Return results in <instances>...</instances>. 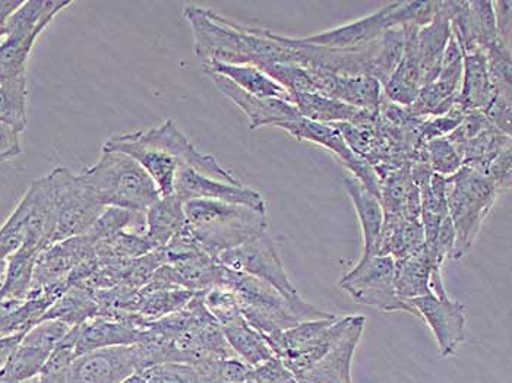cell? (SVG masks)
<instances>
[{
    "label": "cell",
    "mask_w": 512,
    "mask_h": 383,
    "mask_svg": "<svg viewBox=\"0 0 512 383\" xmlns=\"http://www.w3.org/2000/svg\"><path fill=\"white\" fill-rule=\"evenodd\" d=\"M25 332H18V334L8 335V337H0V370L3 369V366L8 363L12 354L17 350L22 338H24Z\"/></svg>",
    "instance_id": "50"
},
{
    "label": "cell",
    "mask_w": 512,
    "mask_h": 383,
    "mask_svg": "<svg viewBox=\"0 0 512 383\" xmlns=\"http://www.w3.org/2000/svg\"><path fill=\"white\" fill-rule=\"evenodd\" d=\"M314 84L316 94L334 98L359 110L379 113L384 90L381 82L372 77H340L321 68H305Z\"/></svg>",
    "instance_id": "16"
},
{
    "label": "cell",
    "mask_w": 512,
    "mask_h": 383,
    "mask_svg": "<svg viewBox=\"0 0 512 383\" xmlns=\"http://www.w3.org/2000/svg\"><path fill=\"white\" fill-rule=\"evenodd\" d=\"M131 134L142 144L151 145V147L172 155L180 167H188L204 176L230 183V185H243L235 174L220 166L216 158L199 153L194 144L179 131L172 119H167L163 125L156 126V128L131 132Z\"/></svg>",
    "instance_id": "11"
},
{
    "label": "cell",
    "mask_w": 512,
    "mask_h": 383,
    "mask_svg": "<svg viewBox=\"0 0 512 383\" xmlns=\"http://www.w3.org/2000/svg\"><path fill=\"white\" fill-rule=\"evenodd\" d=\"M202 297H204V305L208 312L221 325V328L245 321L240 312L239 300L232 288L213 287L205 291Z\"/></svg>",
    "instance_id": "42"
},
{
    "label": "cell",
    "mask_w": 512,
    "mask_h": 383,
    "mask_svg": "<svg viewBox=\"0 0 512 383\" xmlns=\"http://www.w3.org/2000/svg\"><path fill=\"white\" fill-rule=\"evenodd\" d=\"M186 227L205 253L216 259L268 229L267 214L226 202L192 199L183 204Z\"/></svg>",
    "instance_id": "3"
},
{
    "label": "cell",
    "mask_w": 512,
    "mask_h": 383,
    "mask_svg": "<svg viewBox=\"0 0 512 383\" xmlns=\"http://www.w3.org/2000/svg\"><path fill=\"white\" fill-rule=\"evenodd\" d=\"M511 155V148H508L504 153L499 154L486 170V176L492 180L499 192L510 189L511 186Z\"/></svg>",
    "instance_id": "47"
},
{
    "label": "cell",
    "mask_w": 512,
    "mask_h": 383,
    "mask_svg": "<svg viewBox=\"0 0 512 383\" xmlns=\"http://www.w3.org/2000/svg\"><path fill=\"white\" fill-rule=\"evenodd\" d=\"M223 332L237 359L248 366L258 367L276 357L264 337L246 321L223 326Z\"/></svg>",
    "instance_id": "35"
},
{
    "label": "cell",
    "mask_w": 512,
    "mask_h": 383,
    "mask_svg": "<svg viewBox=\"0 0 512 383\" xmlns=\"http://www.w3.org/2000/svg\"><path fill=\"white\" fill-rule=\"evenodd\" d=\"M423 248L425 233L420 220H407L400 215H384L376 255L390 256L395 262H401Z\"/></svg>",
    "instance_id": "27"
},
{
    "label": "cell",
    "mask_w": 512,
    "mask_h": 383,
    "mask_svg": "<svg viewBox=\"0 0 512 383\" xmlns=\"http://www.w3.org/2000/svg\"><path fill=\"white\" fill-rule=\"evenodd\" d=\"M72 2L59 0H28L6 22L5 36L37 37L49 27L56 15L69 8Z\"/></svg>",
    "instance_id": "32"
},
{
    "label": "cell",
    "mask_w": 512,
    "mask_h": 383,
    "mask_svg": "<svg viewBox=\"0 0 512 383\" xmlns=\"http://www.w3.org/2000/svg\"><path fill=\"white\" fill-rule=\"evenodd\" d=\"M93 189L103 207L120 208L145 215L160 198L156 183L131 157L115 151H103L99 161L79 173Z\"/></svg>",
    "instance_id": "4"
},
{
    "label": "cell",
    "mask_w": 512,
    "mask_h": 383,
    "mask_svg": "<svg viewBox=\"0 0 512 383\" xmlns=\"http://www.w3.org/2000/svg\"><path fill=\"white\" fill-rule=\"evenodd\" d=\"M508 148H511V136L501 134L491 126L476 138L457 147V151L463 158L464 167L486 174L489 164Z\"/></svg>",
    "instance_id": "36"
},
{
    "label": "cell",
    "mask_w": 512,
    "mask_h": 383,
    "mask_svg": "<svg viewBox=\"0 0 512 383\" xmlns=\"http://www.w3.org/2000/svg\"><path fill=\"white\" fill-rule=\"evenodd\" d=\"M185 226L183 202L176 195L160 196L145 212L144 236L154 250L166 248Z\"/></svg>",
    "instance_id": "29"
},
{
    "label": "cell",
    "mask_w": 512,
    "mask_h": 383,
    "mask_svg": "<svg viewBox=\"0 0 512 383\" xmlns=\"http://www.w3.org/2000/svg\"><path fill=\"white\" fill-rule=\"evenodd\" d=\"M49 176L58 205V223L53 243L84 236L106 207L101 205L96 193L79 174L72 173L66 167H58Z\"/></svg>",
    "instance_id": "8"
},
{
    "label": "cell",
    "mask_w": 512,
    "mask_h": 383,
    "mask_svg": "<svg viewBox=\"0 0 512 383\" xmlns=\"http://www.w3.org/2000/svg\"><path fill=\"white\" fill-rule=\"evenodd\" d=\"M40 253L36 250L21 248L8 259L6 272L0 281V300L5 302H24L27 300L33 284L34 265Z\"/></svg>",
    "instance_id": "34"
},
{
    "label": "cell",
    "mask_w": 512,
    "mask_h": 383,
    "mask_svg": "<svg viewBox=\"0 0 512 383\" xmlns=\"http://www.w3.org/2000/svg\"><path fill=\"white\" fill-rule=\"evenodd\" d=\"M406 46L400 65L382 87L384 97L401 107H410L423 88V75L417 55V27H403Z\"/></svg>",
    "instance_id": "24"
},
{
    "label": "cell",
    "mask_w": 512,
    "mask_h": 383,
    "mask_svg": "<svg viewBox=\"0 0 512 383\" xmlns=\"http://www.w3.org/2000/svg\"><path fill=\"white\" fill-rule=\"evenodd\" d=\"M21 153V132L8 123L0 122V163L14 160Z\"/></svg>",
    "instance_id": "48"
},
{
    "label": "cell",
    "mask_w": 512,
    "mask_h": 383,
    "mask_svg": "<svg viewBox=\"0 0 512 383\" xmlns=\"http://www.w3.org/2000/svg\"><path fill=\"white\" fill-rule=\"evenodd\" d=\"M280 129L292 135L293 138L299 139V141L314 142V144L330 150L347 167V170L353 173V177H356L372 195L379 199V196H381V182H379L375 170L363 158L357 157L350 150L337 126L324 125V123H316L305 119V117H300L295 122L284 123L280 126Z\"/></svg>",
    "instance_id": "12"
},
{
    "label": "cell",
    "mask_w": 512,
    "mask_h": 383,
    "mask_svg": "<svg viewBox=\"0 0 512 383\" xmlns=\"http://www.w3.org/2000/svg\"><path fill=\"white\" fill-rule=\"evenodd\" d=\"M495 11L496 30H498V41L502 46L511 49L512 34V2H493Z\"/></svg>",
    "instance_id": "49"
},
{
    "label": "cell",
    "mask_w": 512,
    "mask_h": 383,
    "mask_svg": "<svg viewBox=\"0 0 512 383\" xmlns=\"http://www.w3.org/2000/svg\"><path fill=\"white\" fill-rule=\"evenodd\" d=\"M94 256L96 245L87 234L52 243L37 256L30 294L46 291L59 297L71 287L69 278L75 269Z\"/></svg>",
    "instance_id": "10"
},
{
    "label": "cell",
    "mask_w": 512,
    "mask_h": 383,
    "mask_svg": "<svg viewBox=\"0 0 512 383\" xmlns=\"http://www.w3.org/2000/svg\"><path fill=\"white\" fill-rule=\"evenodd\" d=\"M0 122L21 134L27 128V74L0 82Z\"/></svg>",
    "instance_id": "40"
},
{
    "label": "cell",
    "mask_w": 512,
    "mask_h": 383,
    "mask_svg": "<svg viewBox=\"0 0 512 383\" xmlns=\"http://www.w3.org/2000/svg\"><path fill=\"white\" fill-rule=\"evenodd\" d=\"M379 202L384 215L420 220V192L410 174V164L394 170L381 180Z\"/></svg>",
    "instance_id": "28"
},
{
    "label": "cell",
    "mask_w": 512,
    "mask_h": 383,
    "mask_svg": "<svg viewBox=\"0 0 512 383\" xmlns=\"http://www.w3.org/2000/svg\"><path fill=\"white\" fill-rule=\"evenodd\" d=\"M139 293H141L139 316L144 319V322L156 321L179 312L197 294L185 288H156V290L142 288Z\"/></svg>",
    "instance_id": "37"
},
{
    "label": "cell",
    "mask_w": 512,
    "mask_h": 383,
    "mask_svg": "<svg viewBox=\"0 0 512 383\" xmlns=\"http://www.w3.org/2000/svg\"><path fill=\"white\" fill-rule=\"evenodd\" d=\"M365 322L363 316H352L346 331L331 350L297 378L306 383H353V357L362 338Z\"/></svg>",
    "instance_id": "18"
},
{
    "label": "cell",
    "mask_w": 512,
    "mask_h": 383,
    "mask_svg": "<svg viewBox=\"0 0 512 383\" xmlns=\"http://www.w3.org/2000/svg\"><path fill=\"white\" fill-rule=\"evenodd\" d=\"M37 37L5 36L0 41V82L27 74V62Z\"/></svg>",
    "instance_id": "41"
},
{
    "label": "cell",
    "mask_w": 512,
    "mask_h": 383,
    "mask_svg": "<svg viewBox=\"0 0 512 383\" xmlns=\"http://www.w3.org/2000/svg\"><path fill=\"white\" fill-rule=\"evenodd\" d=\"M352 316L300 322L293 328L273 335H262L274 356L286 364L293 375L300 376L318 363L346 331Z\"/></svg>",
    "instance_id": "6"
},
{
    "label": "cell",
    "mask_w": 512,
    "mask_h": 383,
    "mask_svg": "<svg viewBox=\"0 0 512 383\" xmlns=\"http://www.w3.org/2000/svg\"><path fill=\"white\" fill-rule=\"evenodd\" d=\"M142 370L137 344L82 354L69 366L66 383H122Z\"/></svg>",
    "instance_id": "13"
},
{
    "label": "cell",
    "mask_w": 512,
    "mask_h": 383,
    "mask_svg": "<svg viewBox=\"0 0 512 383\" xmlns=\"http://www.w3.org/2000/svg\"><path fill=\"white\" fill-rule=\"evenodd\" d=\"M395 271V261L390 256H362L359 264L341 278L340 287L356 302L379 312H406L420 318L410 302L398 297Z\"/></svg>",
    "instance_id": "7"
},
{
    "label": "cell",
    "mask_w": 512,
    "mask_h": 383,
    "mask_svg": "<svg viewBox=\"0 0 512 383\" xmlns=\"http://www.w3.org/2000/svg\"><path fill=\"white\" fill-rule=\"evenodd\" d=\"M122 383H180V379L176 373L175 364H158V366L139 370Z\"/></svg>",
    "instance_id": "46"
},
{
    "label": "cell",
    "mask_w": 512,
    "mask_h": 383,
    "mask_svg": "<svg viewBox=\"0 0 512 383\" xmlns=\"http://www.w3.org/2000/svg\"><path fill=\"white\" fill-rule=\"evenodd\" d=\"M205 74L211 78L220 93L230 98L248 116L251 129L264 128V126L280 128L284 123L295 122L302 117L295 104L290 101L281 100V98L251 96L221 75L213 74V72H205Z\"/></svg>",
    "instance_id": "17"
},
{
    "label": "cell",
    "mask_w": 512,
    "mask_h": 383,
    "mask_svg": "<svg viewBox=\"0 0 512 383\" xmlns=\"http://www.w3.org/2000/svg\"><path fill=\"white\" fill-rule=\"evenodd\" d=\"M395 268V288L401 300L410 302L429 294L436 297L447 296L442 269L436 267L426 246L406 261L395 262Z\"/></svg>",
    "instance_id": "21"
},
{
    "label": "cell",
    "mask_w": 512,
    "mask_h": 383,
    "mask_svg": "<svg viewBox=\"0 0 512 383\" xmlns=\"http://www.w3.org/2000/svg\"><path fill=\"white\" fill-rule=\"evenodd\" d=\"M183 17L194 33V50L202 66L210 63L252 65L261 68L270 62L274 41L265 28L246 27L211 9L186 6Z\"/></svg>",
    "instance_id": "1"
},
{
    "label": "cell",
    "mask_w": 512,
    "mask_h": 383,
    "mask_svg": "<svg viewBox=\"0 0 512 383\" xmlns=\"http://www.w3.org/2000/svg\"><path fill=\"white\" fill-rule=\"evenodd\" d=\"M439 2H395L388 17V28L417 27L422 28L434 20Z\"/></svg>",
    "instance_id": "44"
},
{
    "label": "cell",
    "mask_w": 512,
    "mask_h": 383,
    "mask_svg": "<svg viewBox=\"0 0 512 383\" xmlns=\"http://www.w3.org/2000/svg\"><path fill=\"white\" fill-rule=\"evenodd\" d=\"M451 36L450 17L444 2H439L434 20L417 31V55L423 75V87L434 82Z\"/></svg>",
    "instance_id": "25"
},
{
    "label": "cell",
    "mask_w": 512,
    "mask_h": 383,
    "mask_svg": "<svg viewBox=\"0 0 512 383\" xmlns=\"http://www.w3.org/2000/svg\"><path fill=\"white\" fill-rule=\"evenodd\" d=\"M394 6L395 2L388 3L387 6L368 17L299 40L302 43L311 44V46L325 47V49H365L378 41L382 33L388 30V17H390Z\"/></svg>",
    "instance_id": "20"
},
{
    "label": "cell",
    "mask_w": 512,
    "mask_h": 383,
    "mask_svg": "<svg viewBox=\"0 0 512 383\" xmlns=\"http://www.w3.org/2000/svg\"><path fill=\"white\" fill-rule=\"evenodd\" d=\"M205 72L221 75L232 81L236 87L251 96L259 98H281L290 101L292 97L273 78L268 77L264 71L252 65H224V63H210L202 66Z\"/></svg>",
    "instance_id": "31"
},
{
    "label": "cell",
    "mask_w": 512,
    "mask_h": 383,
    "mask_svg": "<svg viewBox=\"0 0 512 383\" xmlns=\"http://www.w3.org/2000/svg\"><path fill=\"white\" fill-rule=\"evenodd\" d=\"M343 180L344 188L355 205L360 227H362L363 243H365L363 256H374L379 236H381L382 224H384V210L381 202L356 177L344 176Z\"/></svg>",
    "instance_id": "30"
},
{
    "label": "cell",
    "mask_w": 512,
    "mask_h": 383,
    "mask_svg": "<svg viewBox=\"0 0 512 383\" xmlns=\"http://www.w3.org/2000/svg\"><path fill=\"white\" fill-rule=\"evenodd\" d=\"M223 268L221 286L235 291L243 318L261 335L277 334L300 322L337 316L305 302L302 297L287 299L276 288L251 275Z\"/></svg>",
    "instance_id": "2"
},
{
    "label": "cell",
    "mask_w": 512,
    "mask_h": 383,
    "mask_svg": "<svg viewBox=\"0 0 512 383\" xmlns=\"http://www.w3.org/2000/svg\"><path fill=\"white\" fill-rule=\"evenodd\" d=\"M6 265H8V261H5V259L0 258V281L3 280V275H5Z\"/></svg>",
    "instance_id": "51"
},
{
    "label": "cell",
    "mask_w": 512,
    "mask_h": 383,
    "mask_svg": "<svg viewBox=\"0 0 512 383\" xmlns=\"http://www.w3.org/2000/svg\"><path fill=\"white\" fill-rule=\"evenodd\" d=\"M410 305L434 332L439 354L442 357L454 356L466 338L467 316L463 303L448 296L436 297L429 294L410 300Z\"/></svg>",
    "instance_id": "14"
},
{
    "label": "cell",
    "mask_w": 512,
    "mask_h": 383,
    "mask_svg": "<svg viewBox=\"0 0 512 383\" xmlns=\"http://www.w3.org/2000/svg\"><path fill=\"white\" fill-rule=\"evenodd\" d=\"M498 189L486 174L461 167L447 177L448 215L455 230V246L451 259L460 261L472 250L483 221L498 198Z\"/></svg>",
    "instance_id": "5"
},
{
    "label": "cell",
    "mask_w": 512,
    "mask_h": 383,
    "mask_svg": "<svg viewBox=\"0 0 512 383\" xmlns=\"http://www.w3.org/2000/svg\"><path fill=\"white\" fill-rule=\"evenodd\" d=\"M469 11L474 44L479 52H485L493 44L498 43L493 2H469Z\"/></svg>",
    "instance_id": "43"
},
{
    "label": "cell",
    "mask_w": 512,
    "mask_h": 383,
    "mask_svg": "<svg viewBox=\"0 0 512 383\" xmlns=\"http://www.w3.org/2000/svg\"><path fill=\"white\" fill-rule=\"evenodd\" d=\"M406 46V33L403 27H391L379 37L378 47L372 60V78L378 79L382 87L400 65Z\"/></svg>",
    "instance_id": "38"
},
{
    "label": "cell",
    "mask_w": 512,
    "mask_h": 383,
    "mask_svg": "<svg viewBox=\"0 0 512 383\" xmlns=\"http://www.w3.org/2000/svg\"><path fill=\"white\" fill-rule=\"evenodd\" d=\"M49 351L21 341L8 363L0 370V383H24L39 375L50 357Z\"/></svg>",
    "instance_id": "39"
},
{
    "label": "cell",
    "mask_w": 512,
    "mask_h": 383,
    "mask_svg": "<svg viewBox=\"0 0 512 383\" xmlns=\"http://www.w3.org/2000/svg\"><path fill=\"white\" fill-rule=\"evenodd\" d=\"M493 98H495V88L489 75L485 53L464 55L463 78H461L457 97L458 106L466 113H485L491 106Z\"/></svg>",
    "instance_id": "26"
},
{
    "label": "cell",
    "mask_w": 512,
    "mask_h": 383,
    "mask_svg": "<svg viewBox=\"0 0 512 383\" xmlns=\"http://www.w3.org/2000/svg\"><path fill=\"white\" fill-rule=\"evenodd\" d=\"M175 195L183 204L192 199H208V201L226 202V204L239 205V207L251 208L261 214H267L264 198L255 189L211 179L188 167H180L176 174Z\"/></svg>",
    "instance_id": "15"
},
{
    "label": "cell",
    "mask_w": 512,
    "mask_h": 383,
    "mask_svg": "<svg viewBox=\"0 0 512 383\" xmlns=\"http://www.w3.org/2000/svg\"><path fill=\"white\" fill-rule=\"evenodd\" d=\"M96 316H99V305H97L94 290L74 286L60 294L56 302L44 313L41 321L55 319L68 325L69 328H75Z\"/></svg>",
    "instance_id": "33"
},
{
    "label": "cell",
    "mask_w": 512,
    "mask_h": 383,
    "mask_svg": "<svg viewBox=\"0 0 512 383\" xmlns=\"http://www.w3.org/2000/svg\"><path fill=\"white\" fill-rule=\"evenodd\" d=\"M217 262L232 271L243 272L270 284L287 299L295 300L300 297L283 267L276 243L268 231L243 243L239 248L221 253Z\"/></svg>",
    "instance_id": "9"
},
{
    "label": "cell",
    "mask_w": 512,
    "mask_h": 383,
    "mask_svg": "<svg viewBox=\"0 0 512 383\" xmlns=\"http://www.w3.org/2000/svg\"><path fill=\"white\" fill-rule=\"evenodd\" d=\"M426 154L432 172L442 177H451L463 167V158L447 136L426 142Z\"/></svg>",
    "instance_id": "45"
},
{
    "label": "cell",
    "mask_w": 512,
    "mask_h": 383,
    "mask_svg": "<svg viewBox=\"0 0 512 383\" xmlns=\"http://www.w3.org/2000/svg\"><path fill=\"white\" fill-rule=\"evenodd\" d=\"M292 103L302 117L324 125L350 123L357 128H372L379 116L321 94H293Z\"/></svg>",
    "instance_id": "23"
},
{
    "label": "cell",
    "mask_w": 512,
    "mask_h": 383,
    "mask_svg": "<svg viewBox=\"0 0 512 383\" xmlns=\"http://www.w3.org/2000/svg\"><path fill=\"white\" fill-rule=\"evenodd\" d=\"M144 335V329L131 322L96 316L77 326V354L79 357L104 348L129 347L141 343Z\"/></svg>",
    "instance_id": "22"
},
{
    "label": "cell",
    "mask_w": 512,
    "mask_h": 383,
    "mask_svg": "<svg viewBox=\"0 0 512 383\" xmlns=\"http://www.w3.org/2000/svg\"><path fill=\"white\" fill-rule=\"evenodd\" d=\"M103 151L128 155L153 179L160 196L175 195V180L180 164L172 155L151 145L142 144L132 134L113 136L103 145Z\"/></svg>",
    "instance_id": "19"
}]
</instances>
